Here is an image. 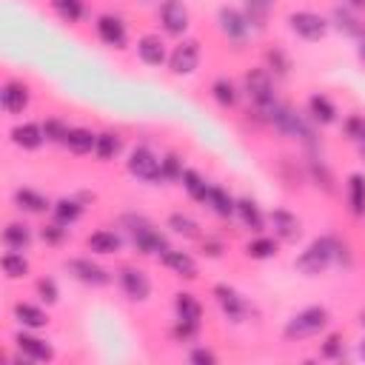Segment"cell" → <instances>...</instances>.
<instances>
[{
    "instance_id": "obj_1",
    "label": "cell",
    "mask_w": 365,
    "mask_h": 365,
    "mask_svg": "<svg viewBox=\"0 0 365 365\" xmlns=\"http://www.w3.org/2000/svg\"><path fill=\"white\" fill-rule=\"evenodd\" d=\"M336 251H339L336 237H319L294 259V268L305 277H317L331 265V259H336Z\"/></svg>"
},
{
    "instance_id": "obj_2",
    "label": "cell",
    "mask_w": 365,
    "mask_h": 365,
    "mask_svg": "<svg viewBox=\"0 0 365 365\" xmlns=\"http://www.w3.org/2000/svg\"><path fill=\"white\" fill-rule=\"evenodd\" d=\"M328 322H331L328 308H322V305H308V308L297 311V314L285 322L282 334H285V339H291V342H294V339H308V336H317L319 331H325Z\"/></svg>"
},
{
    "instance_id": "obj_3",
    "label": "cell",
    "mask_w": 365,
    "mask_h": 365,
    "mask_svg": "<svg viewBox=\"0 0 365 365\" xmlns=\"http://www.w3.org/2000/svg\"><path fill=\"white\" fill-rule=\"evenodd\" d=\"M123 222L128 225L131 242H134V248H137L140 254H157V257H163V254L168 251L165 237H163L145 217H134V214H128V217H123Z\"/></svg>"
},
{
    "instance_id": "obj_4",
    "label": "cell",
    "mask_w": 365,
    "mask_h": 365,
    "mask_svg": "<svg viewBox=\"0 0 365 365\" xmlns=\"http://www.w3.org/2000/svg\"><path fill=\"white\" fill-rule=\"evenodd\" d=\"M245 91H248L251 103L257 106V111L268 120L271 111L277 108V97H274V86H271L268 71H262V68L248 71V74H245Z\"/></svg>"
},
{
    "instance_id": "obj_5",
    "label": "cell",
    "mask_w": 365,
    "mask_h": 365,
    "mask_svg": "<svg viewBox=\"0 0 365 365\" xmlns=\"http://www.w3.org/2000/svg\"><path fill=\"white\" fill-rule=\"evenodd\" d=\"M128 171H131L137 180L157 182V180H163V160H160L148 145H137V148L128 154Z\"/></svg>"
},
{
    "instance_id": "obj_6",
    "label": "cell",
    "mask_w": 365,
    "mask_h": 365,
    "mask_svg": "<svg viewBox=\"0 0 365 365\" xmlns=\"http://www.w3.org/2000/svg\"><path fill=\"white\" fill-rule=\"evenodd\" d=\"M288 26H291V31H294L297 37L311 40V43H314V40H322L325 31H328L325 17L317 14V11H291V14H288Z\"/></svg>"
},
{
    "instance_id": "obj_7",
    "label": "cell",
    "mask_w": 365,
    "mask_h": 365,
    "mask_svg": "<svg viewBox=\"0 0 365 365\" xmlns=\"http://www.w3.org/2000/svg\"><path fill=\"white\" fill-rule=\"evenodd\" d=\"M66 271L74 277V279H80V282H86V285H106L111 277H108V271L103 268V265H97V262H91L88 257H77V259H66Z\"/></svg>"
},
{
    "instance_id": "obj_8",
    "label": "cell",
    "mask_w": 365,
    "mask_h": 365,
    "mask_svg": "<svg viewBox=\"0 0 365 365\" xmlns=\"http://www.w3.org/2000/svg\"><path fill=\"white\" fill-rule=\"evenodd\" d=\"M160 20H163V29H165L168 34H174V37L185 34V29H188V23H191L188 9H185L182 0H163V6H160Z\"/></svg>"
},
{
    "instance_id": "obj_9",
    "label": "cell",
    "mask_w": 365,
    "mask_h": 365,
    "mask_svg": "<svg viewBox=\"0 0 365 365\" xmlns=\"http://www.w3.org/2000/svg\"><path fill=\"white\" fill-rule=\"evenodd\" d=\"M168 66L174 74H191L200 66V43L197 40H182L180 46H174Z\"/></svg>"
},
{
    "instance_id": "obj_10",
    "label": "cell",
    "mask_w": 365,
    "mask_h": 365,
    "mask_svg": "<svg viewBox=\"0 0 365 365\" xmlns=\"http://www.w3.org/2000/svg\"><path fill=\"white\" fill-rule=\"evenodd\" d=\"M120 285H123L125 297L134 299V302H140V299H145V297L151 294V279H148V274L140 271V268H134V265L120 268Z\"/></svg>"
},
{
    "instance_id": "obj_11",
    "label": "cell",
    "mask_w": 365,
    "mask_h": 365,
    "mask_svg": "<svg viewBox=\"0 0 365 365\" xmlns=\"http://www.w3.org/2000/svg\"><path fill=\"white\" fill-rule=\"evenodd\" d=\"M217 20H220V31H222L231 43H237V46H240V43L245 40V34H248V26H251V23H248V17H245L242 11L222 6Z\"/></svg>"
},
{
    "instance_id": "obj_12",
    "label": "cell",
    "mask_w": 365,
    "mask_h": 365,
    "mask_svg": "<svg viewBox=\"0 0 365 365\" xmlns=\"http://www.w3.org/2000/svg\"><path fill=\"white\" fill-rule=\"evenodd\" d=\"M97 37L106 43V46H114V48H123L128 34H125V23L114 14H100L97 17Z\"/></svg>"
},
{
    "instance_id": "obj_13",
    "label": "cell",
    "mask_w": 365,
    "mask_h": 365,
    "mask_svg": "<svg viewBox=\"0 0 365 365\" xmlns=\"http://www.w3.org/2000/svg\"><path fill=\"white\" fill-rule=\"evenodd\" d=\"M214 297H217V302H220V308H222V314H225L228 319H234V322L245 319L248 305H245V299H242L231 285H214Z\"/></svg>"
},
{
    "instance_id": "obj_14",
    "label": "cell",
    "mask_w": 365,
    "mask_h": 365,
    "mask_svg": "<svg viewBox=\"0 0 365 365\" xmlns=\"http://www.w3.org/2000/svg\"><path fill=\"white\" fill-rule=\"evenodd\" d=\"M268 220H271V225H274V234H277L279 240H285V242H294V240L299 237V231H302V222L297 220V214H291V211H285V208H274Z\"/></svg>"
},
{
    "instance_id": "obj_15",
    "label": "cell",
    "mask_w": 365,
    "mask_h": 365,
    "mask_svg": "<svg viewBox=\"0 0 365 365\" xmlns=\"http://www.w3.org/2000/svg\"><path fill=\"white\" fill-rule=\"evenodd\" d=\"M137 54H140V60L145 66H154V68L165 63V46H163V40L157 34H143L137 40Z\"/></svg>"
},
{
    "instance_id": "obj_16",
    "label": "cell",
    "mask_w": 365,
    "mask_h": 365,
    "mask_svg": "<svg viewBox=\"0 0 365 365\" xmlns=\"http://www.w3.org/2000/svg\"><path fill=\"white\" fill-rule=\"evenodd\" d=\"M3 108H6V114H20V111H26V106H29V88L20 83V80H9L6 86H3Z\"/></svg>"
},
{
    "instance_id": "obj_17",
    "label": "cell",
    "mask_w": 365,
    "mask_h": 365,
    "mask_svg": "<svg viewBox=\"0 0 365 365\" xmlns=\"http://www.w3.org/2000/svg\"><path fill=\"white\" fill-rule=\"evenodd\" d=\"M14 342H17V351L23 356L34 359V362H48L54 356V351H51V345L46 339H37V336H29V334H17Z\"/></svg>"
},
{
    "instance_id": "obj_18",
    "label": "cell",
    "mask_w": 365,
    "mask_h": 365,
    "mask_svg": "<svg viewBox=\"0 0 365 365\" xmlns=\"http://www.w3.org/2000/svg\"><path fill=\"white\" fill-rule=\"evenodd\" d=\"M11 140H14V145H20V148H26V151H34V148L43 145L46 131H43V125L23 123V125H14V128H11Z\"/></svg>"
},
{
    "instance_id": "obj_19",
    "label": "cell",
    "mask_w": 365,
    "mask_h": 365,
    "mask_svg": "<svg viewBox=\"0 0 365 365\" xmlns=\"http://www.w3.org/2000/svg\"><path fill=\"white\" fill-rule=\"evenodd\" d=\"M160 259H163V265H165L168 271H174V274L182 277V279H194V277H197V262H194L185 251H171V248H168Z\"/></svg>"
},
{
    "instance_id": "obj_20",
    "label": "cell",
    "mask_w": 365,
    "mask_h": 365,
    "mask_svg": "<svg viewBox=\"0 0 365 365\" xmlns=\"http://www.w3.org/2000/svg\"><path fill=\"white\" fill-rule=\"evenodd\" d=\"M205 205H211V211H214L217 217H231V214L237 211V200H234L225 188H220V185H211V188H208Z\"/></svg>"
},
{
    "instance_id": "obj_21",
    "label": "cell",
    "mask_w": 365,
    "mask_h": 365,
    "mask_svg": "<svg viewBox=\"0 0 365 365\" xmlns=\"http://www.w3.org/2000/svg\"><path fill=\"white\" fill-rule=\"evenodd\" d=\"M237 214H240V220H242V225H245L248 231H262L265 217H262L259 205H257L251 197H240V200H237Z\"/></svg>"
},
{
    "instance_id": "obj_22",
    "label": "cell",
    "mask_w": 365,
    "mask_h": 365,
    "mask_svg": "<svg viewBox=\"0 0 365 365\" xmlns=\"http://www.w3.org/2000/svg\"><path fill=\"white\" fill-rule=\"evenodd\" d=\"M86 245H88L94 254H117V251H120V237H117L114 231H106V228H100V231L88 234Z\"/></svg>"
},
{
    "instance_id": "obj_23",
    "label": "cell",
    "mask_w": 365,
    "mask_h": 365,
    "mask_svg": "<svg viewBox=\"0 0 365 365\" xmlns=\"http://www.w3.org/2000/svg\"><path fill=\"white\" fill-rule=\"evenodd\" d=\"M14 319L23 325V328H43L48 322L46 311H40L37 305H29V302H17L14 305Z\"/></svg>"
},
{
    "instance_id": "obj_24",
    "label": "cell",
    "mask_w": 365,
    "mask_h": 365,
    "mask_svg": "<svg viewBox=\"0 0 365 365\" xmlns=\"http://www.w3.org/2000/svg\"><path fill=\"white\" fill-rule=\"evenodd\" d=\"M308 111H311V117H314L317 123H322V125H328V123L336 120V108H334V103H331L325 94H311Z\"/></svg>"
},
{
    "instance_id": "obj_25",
    "label": "cell",
    "mask_w": 365,
    "mask_h": 365,
    "mask_svg": "<svg viewBox=\"0 0 365 365\" xmlns=\"http://www.w3.org/2000/svg\"><path fill=\"white\" fill-rule=\"evenodd\" d=\"M66 145H68L74 154H88V151H94V145H97V134H91L88 128H68Z\"/></svg>"
},
{
    "instance_id": "obj_26",
    "label": "cell",
    "mask_w": 365,
    "mask_h": 365,
    "mask_svg": "<svg viewBox=\"0 0 365 365\" xmlns=\"http://www.w3.org/2000/svg\"><path fill=\"white\" fill-rule=\"evenodd\" d=\"M14 202H17V208L31 211V214H43V211L48 208V200H46L43 194L31 191V188H17V191H14Z\"/></svg>"
},
{
    "instance_id": "obj_27",
    "label": "cell",
    "mask_w": 365,
    "mask_h": 365,
    "mask_svg": "<svg viewBox=\"0 0 365 365\" xmlns=\"http://www.w3.org/2000/svg\"><path fill=\"white\" fill-rule=\"evenodd\" d=\"M3 242H6L9 248H14V251L29 248V242H31L29 225H23V222H9V225L3 228Z\"/></svg>"
},
{
    "instance_id": "obj_28",
    "label": "cell",
    "mask_w": 365,
    "mask_h": 365,
    "mask_svg": "<svg viewBox=\"0 0 365 365\" xmlns=\"http://www.w3.org/2000/svg\"><path fill=\"white\" fill-rule=\"evenodd\" d=\"M174 308H177V319H185V322H200L202 317V305L194 299V294H177L174 299Z\"/></svg>"
},
{
    "instance_id": "obj_29",
    "label": "cell",
    "mask_w": 365,
    "mask_h": 365,
    "mask_svg": "<svg viewBox=\"0 0 365 365\" xmlns=\"http://www.w3.org/2000/svg\"><path fill=\"white\" fill-rule=\"evenodd\" d=\"M180 180H182V188L188 191V197H191V200L205 202V197H208V188H211V185H208V182H205L194 168H185Z\"/></svg>"
},
{
    "instance_id": "obj_30",
    "label": "cell",
    "mask_w": 365,
    "mask_h": 365,
    "mask_svg": "<svg viewBox=\"0 0 365 365\" xmlns=\"http://www.w3.org/2000/svg\"><path fill=\"white\" fill-rule=\"evenodd\" d=\"M348 202H351V211L356 217L365 214V177L362 174H351L348 177Z\"/></svg>"
},
{
    "instance_id": "obj_31",
    "label": "cell",
    "mask_w": 365,
    "mask_h": 365,
    "mask_svg": "<svg viewBox=\"0 0 365 365\" xmlns=\"http://www.w3.org/2000/svg\"><path fill=\"white\" fill-rule=\"evenodd\" d=\"M3 271H6V277H9V279H20V277H26V274H29V259L11 248V251H6V254H3Z\"/></svg>"
},
{
    "instance_id": "obj_32",
    "label": "cell",
    "mask_w": 365,
    "mask_h": 365,
    "mask_svg": "<svg viewBox=\"0 0 365 365\" xmlns=\"http://www.w3.org/2000/svg\"><path fill=\"white\" fill-rule=\"evenodd\" d=\"M211 97H214L222 108H231V106L237 103V88H234V83H231V80L220 77V80H214V83H211Z\"/></svg>"
},
{
    "instance_id": "obj_33",
    "label": "cell",
    "mask_w": 365,
    "mask_h": 365,
    "mask_svg": "<svg viewBox=\"0 0 365 365\" xmlns=\"http://www.w3.org/2000/svg\"><path fill=\"white\" fill-rule=\"evenodd\" d=\"M94 154H97L103 163L114 160V157L120 154V137H117V134H111V131H106V134H97V145H94Z\"/></svg>"
},
{
    "instance_id": "obj_34",
    "label": "cell",
    "mask_w": 365,
    "mask_h": 365,
    "mask_svg": "<svg viewBox=\"0 0 365 365\" xmlns=\"http://www.w3.org/2000/svg\"><path fill=\"white\" fill-rule=\"evenodd\" d=\"M80 214H83V205H80L77 200H57V202H54V220L63 222V225L77 222Z\"/></svg>"
},
{
    "instance_id": "obj_35",
    "label": "cell",
    "mask_w": 365,
    "mask_h": 365,
    "mask_svg": "<svg viewBox=\"0 0 365 365\" xmlns=\"http://www.w3.org/2000/svg\"><path fill=\"white\" fill-rule=\"evenodd\" d=\"M51 9H54L66 23H77V20L83 17V11H86L83 0H51Z\"/></svg>"
},
{
    "instance_id": "obj_36",
    "label": "cell",
    "mask_w": 365,
    "mask_h": 365,
    "mask_svg": "<svg viewBox=\"0 0 365 365\" xmlns=\"http://www.w3.org/2000/svg\"><path fill=\"white\" fill-rule=\"evenodd\" d=\"M245 254H248L251 259H268V257L277 254V240H271V237H257L254 242H248Z\"/></svg>"
},
{
    "instance_id": "obj_37",
    "label": "cell",
    "mask_w": 365,
    "mask_h": 365,
    "mask_svg": "<svg viewBox=\"0 0 365 365\" xmlns=\"http://www.w3.org/2000/svg\"><path fill=\"white\" fill-rule=\"evenodd\" d=\"M168 228L174 231V234H182V237H197V222L188 217V214H180V211H174L171 217H168Z\"/></svg>"
},
{
    "instance_id": "obj_38",
    "label": "cell",
    "mask_w": 365,
    "mask_h": 365,
    "mask_svg": "<svg viewBox=\"0 0 365 365\" xmlns=\"http://www.w3.org/2000/svg\"><path fill=\"white\" fill-rule=\"evenodd\" d=\"M334 20H336L339 31H345V34H351V37H362V26H359V20H356L354 14H348L345 9H336V11H334Z\"/></svg>"
},
{
    "instance_id": "obj_39",
    "label": "cell",
    "mask_w": 365,
    "mask_h": 365,
    "mask_svg": "<svg viewBox=\"0 0 365 365\" xmlns=\"http://www.w3.org/2000/svg\"><path fill=\"white\" fill-rule=\"evenodd\" d=\"M265 63H268V68H271L274 74H279V77H285L288 68H291V60L282 54V48H268V51H265Z\"/></svg>"
},
{
    "instance_id": "obj_40",
    "label": "cell",
    "mask_w": 365,
    "mask_h": 365,
    "mask_svg": "<svg viewBox=\"0 0 365 365\" xmlns=\"http://www.w3.org/2000/svg\"><path fill=\"white\" fill-rule=\"evenodd\" d=\"M43 131H46V140H54V143H66L68 125H63L60 120H46V123H43Z\"/></svg>"
},
{
    "instance_id": "obj_41",
    "label": "cell",
    "mask_w": 365,
    "mask_h": 365,
    "mask_svg": "<svg viewBox=\"0 0 365 365\" xmlns=\"http://www.w3.org/2000/svg\"><path fill=\"white\" fill-rule=\"evenodd\" d=\"M182 165H180V157L177 154H168L165 160H163V180H180L182 177Z\"/></svg>"
},
{
    "instance_id": "obj_42",
    "label": "cell",
    "mask_w": 365,
    "mask_h": 365,
    "mask_svg": "<svg viewBox=\"0 0 365 365\" xmlns=\"http://www.w3.org/2000/svg\"><path fill=\"white\" fill-rule=\"evenodd\" d=\"M40 234H43V240H46V242L57 245V242H63V240H66V225L54 220V222H51V225H46V228H43Z\"/></svg>"
},
{
    "instance_id": "obj_43",
    "label": "cell",
    "mask_w": 365,
    "mask_h": 365,
    "mask_svg": "<svg viewBox=\"0 0 365 365\" xmlns=\"http://www.w3.org/2000/svg\"><path fill=\"white\" fill-rule=\"evenodd\" d=\"M197 328H200V322H185V319H177L174 336H177L180 342H188V339H194V336H197Z\"/></svg>"
},
{
    "instance_id": "obj_44",
    "label": "cell",
    "mask_w": 365,
    "mask_h": 365,
    "mask_svg": "<svg viewBox=\"0 0 365 365\" xmlns=\"http://www.w3.org/2000/svg\"><path fill=\"white\" fill-rule=\"evenodd\" d=\"M345 134H348L351 140H362V137H365V120L356 117V114L348 117V120H345Z\"/></svg>"
},
{
    "instance_id": "obj_45",
    "label": "cell",
    "mask_w": 365,
    "mask_h": 365,
    "mask_svg": "<svg viewBox=\"0 0 365 365\" xmlns=\"http://www.w3.org/2000/svg\"><path fill=\"white\" fill-rule=\"evenodd\" d=\"M339 354H342V336H339V334H331V336L325 339V345H322V356L334 359V356H339Z\"/></svg>"
},
{
    "instance_id": "obj_46",
    "label": "cell",
    "mask_w": 365,
    "mask_h": 365,
    "mask_svg": "<svg viewBox=\"0 0 365 365\" xmlns=\"http://www.w3.org/2000/svg\"><path fill=\"white\" fill-rule=\"evenodd\" d=\"M37 294H40L46 302H57V285H54V279H40V282H37Z\"/></svg>"
},
{
    "instance_id": "obj_47",
    "label": "cell",
    "mask_w": 365,
    "mask_h": 365,
    "mask_svg": "<svg viewBox=\"0 0 365 365\" xmlns=\"http://www.w3.org/2000/svg\"><path fill=\"white\" fill-rule=\"evenodd\" d=\"M188 359H191L194 365H214V362H217V356H214L208 348H194V351L188 354Z\"/></svg>"
},
{
    "instance_id": "obj_48",
    "label": "cell",
    "mask_w": 365,
    "mask_h": 365,
    "mask_svg": "<svg viewBox=\"0 0 365 365\" xmlns=\"http://www.w3.org/2000/svg\"><path fill=\"white\" fill-rule=\"evenodd\" d=\"M202 251H205L208 257H220V254H222V245L214 242V240H208V242H202Z\"/></svg>"
},
{
    "instance_id": "obj_49",
    "label": "cell",
    "mask_w": 365,
    "mask_h": 365,
    "mask_svg": "<svg viewBox=\"0 0 365 365\" xmlns=\"http://www.w3.org/2000/svg\"><path fill=\"white\" fill-rule=\"evenodd\" d=\"M351 9H365V0H345Z\"/></svg>"
},
{
    "instance_id": "obj_50",
    "label": "cell",
    "mask_w": 365,
    "mask_h": 365,
    "mask_svg": "<svg viewBox=\"0 0 365 365\" xmlns=\"http://www.w3.org/2000/svg\"><path fill=\"white\" fill-rule=\"evenodd\" d=\"M359 57H362V63H365V40H362V46H359Z\"/></svg>"
},
{
    "instance_id": "obj_51",
    "label": "cell",
    "mask_w": 365,
    "mask_h": 365,
    "mask_svg": "<svg viewBox=\"0 0 365 365\" xmlns=\"http://www.w3.org/2000/svg\"><path fill=\"white\" fill-rule=\"evenodd\" d=\"M356 143H359V151L365 154V137H362V140H356Z\"/></svg>"
},
{
    "instance_id": "obj_52",
    "label": "cell",
    "mask_w": 365,
    "mask_h": 365,
    "mask_svg": "<svg viewBox=\"0 0 365 365\" xmlns=\"http://www.w3.org/2000/svg\"><path fill=\"white\" fill-rule=\"evenodd\" d=\"M359 319H362V325H365V311H362V314H359Z\"/></svg>"
},
{
    "instance_id": "obj_53",
    "label": "cell",
    "mask_w": 365,
    "mask_h": 365,
    "mask_svg": "<svg viewBox=\"0 0 365 365\" xmlns=\"http://www.w3.org/2000/svg\"><path fill=\"white\" fill-rule=\"evenodd\" d=\"M362 356H365V342H362Z\"/></svg>"
}]
</instances>
